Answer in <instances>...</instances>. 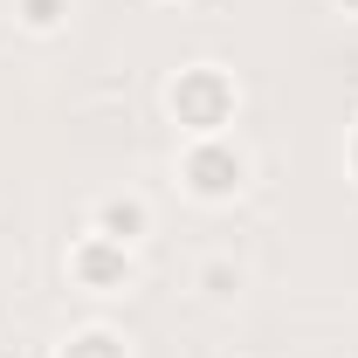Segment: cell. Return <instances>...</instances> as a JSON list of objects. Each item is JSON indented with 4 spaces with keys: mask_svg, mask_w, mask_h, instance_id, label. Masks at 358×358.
Instances as JSON below:
<instances>
[{
    "mask_svg": "<svg viewBox=\"0 0 358 358\" xmlns=\"http://www.w3.org/2000/svg\"><path fill=\"white\" fill-rule=\"evenodd\" d=\"M227 110H234V83H227L221 69H179L173 83V117L186 131H221Z\"/></svg>",
    "mask_w": 358,
    "mask_h": 358,
    "instance_id": "cell-1",
    "label": "cell"
},
{
    "mask_svg": "<svg viewBox=\"0 0 358 358\" xmlns=\"http://www.w3.org/2000/svg\"><path fill=\"white\" fill-rule=\"evenodd\" d=\"M186 179H193V193L227 200V193L241 186V152H227V145H193V152H186Z\"/></svg>",
    "mask_w": 358,
    "mask_h": 358,
    "instance_id": "cell-2",
    "label": "cell"
},
{
    "mask_svg": "<svg viewBox=\"0 0 358 358\" xmlns=\"http://www.w3.org/2000/svg\"><path fill=\"white\" fill-rule=\"evenodd\" d=\"M76 275H83V282H96V289L124 282V275H131V255H124V241H103V234H96V241H83V248H76Z\"/></svg>",
    "mask_w": 358,
    "mask_h": 358,
    "instance_id": "cell-3",
    "label": "cell"
},
{
    "mask_svg": "<svg viewBox=\"0 0 358 358\" xmlns=\"http://www.w3.org/2000/svg\"><path fill=\"white\" fill-rule=\"evenodd\" d=\"M96 227H103V241H131V234H145V207L138 200H103Z\"/></svg>",
    "mask_w": 358,
    "mask_h": 358,
    "instance_id": "cell-4",
    "label": "cell"
},
{
    "mask_svg": "<svg viewBox=\"0 0 358 358\" xmlns=\"http://www.w3.org/2000/svg\"><path fill=\"white\" fill-rule=\"evenodd\" d=\"M62 358H124V345H117V338H103V331H90V338H76Z\"/></svg>",
    "mask_w": 358,
    "mask_h": 358,
    "instance_id": "cell-5",
    "label": "cell"
},
{
    "mask_svg": "<svg viewBox=\"0 0 358 358\" xmlns=\"http://www.w3.org/2000/svg\"><path fill=\"white\" fill-rule=\"evenodd\" d=\"M62 7H69V0H21V21H28V28H55Z\"/></svg>",
    "mask_w": 358,
    "mask_h": 358,
    "instance_id": "cell-6",
    "label": "cell"
},
{
    "mask_svg": "<svg viewBox=\"0 0 358 358\" xmlns=\"http://www.w3.org/2000/svg\"><path fill=\"white\" fill-rule=\"evenodd\" d=\"M352 166H358V138H352Z\"/></svg>",
    "mask_w": 358,
    "mask_h": 358,
    "instance_id": "cell-7",
    "label": "cell"
},
{
    "mask_svg": "<svg viewBox=\"0 0 358 358\" xmlns=\"http://www.w3.org/2000/svg\"><path fill=\"white\" fill-rule=\"evenodd\" d=\"M345 7H358V0H345Z\"/></svg>",
    "mask_w": 358,
    "mask_h": 358,
    "instance_id": "cell-8",
    "label": "cell"
}]
</instances>
